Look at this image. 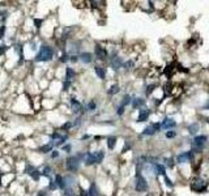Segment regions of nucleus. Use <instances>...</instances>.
<instances>
[{"mask_svg": "<svg viewBox=\"0 0 209 196\" xmlns=\"http://www.w3.org/2000/svg\"><path fill=\"white\" fill-rule=\"evenodd\" d=\"M193 150H189V152H183V153H181L178 157H177V162L178 164H184V162H188V161L192 160L193 157Z\"/></svg>", "mask_w": 209, "mask_h": 196, "instance_id": "6", "label": "nucleus"}, {"mask_svg": "<svg viewBox=\"0 0 209 196\" xmlns=\"http://www.w3.org/2000/svg\"><path fill=\"white\" fill-rule=\"evenodd\" d=\"M111 66H113L114 70H119V68L123 66V62H121L120 58H111Z\"/></svg>", "mask_w": 209, "mask_h": 196, "instance_id": "14", "label": "nucleus"}, {"mask_svg": "<svg viewBox=\"0 0 209 196\" xmlns=\"http://www.w3.org/2000/svg\"><path fill=\"white\" fill-rule=\"evenodd\" d=\"M177 136V132L175 131H169L166 134V137H169V139H171V137H175Z\"/></svg>", "mask_w": 209, "mask_h": 196, "instance_id": "32", "label": "nucleus"}, {"mask_svg": "<svg viewBox=\"0 0 209 196\" xmlns=\"http://www.w3.org/2000/svg\"><path fill=\"white\" fill-rule=\"evenodd\" d=\"M84 161L86 165H94L97 164L95 162V157H94V153H86L84 156Z\"/></svg>", "mask_w": 209, "mask_h": 196, "instance_id": "12", "label": "nucleus"}, {"mask_svg": "<svg viewBox=\"0 0 209 196\" xmlns=\"http://www.w3.org/2000/svg\"><path fill=\"white\" fill-rule=\"evenodd\" d=\"M95 56L98 58V59H101V60H103V59L107 58V51H106L102 46L97 45L95 46Z\"/></svg>", "mask_w": 209, "mask_h": 196, "instance_id": "9", "label": "nucleus"}, {"mask_svg": "<svg viewBox=\"0 0 209 196\" xmlns=\"http://www.w3.org/2000/svg\"><path fill=\"white\" fill-rule=\"evenodd\" d=\"M34 22H35L37 28H41V24H42V21H41V20H34Z\"/></svg>", "mask_w": 209, "mask_h": 196, "instance_id": "39", "label": "nucleus"}, {"mask_svg": "<svg viewBox=\"0 0 209 196\" xmlns=\"http://www.w3.org/2000/svg\"><path fill=\"white\" fill-rule=\"evenodd\" d=\"M54 56V50L50 46H42L39 52L37 54V62H48Z\"/></svg>", "mask_w": 209, "mask_h": 196, "instance_id": "1", "label": "nucleus"}, {"mask_svg": "<svg viewBox=\"0 0 209 196\" xmlns=\"http://www.w3.org/2000/svg\"><path fill=\"white\" fill-rule=\"evenodd\" d=\"M123 112H124V106H119L118 107V110H116V114H118V115H123Z\"/></svg>", "mask_w": 209, "mask_h": 196, "instance_id": "33", "label": "nucleus"}, {"mask_svg": "<svg viewBox=\"0 0 209 196\" xmlns=\"http://www.w3.org/2000/svg\"><path fill=\"white\" fill-rule=\"evenodd\" d=\"M80 59L85 63V64H89V63L93 62V55H91L90 52H82L80 55Z\"/></svg>", "mask_w": 209, "mask_h": 196, "instance_id": "11", "label": "nucleus"}, {"mask_svg": "<svg viewBox=\"0 0 209 196\" xmlns=\"http://www.w3.org/2000/svg\"><path fill=\"white\" fill-rule=\"evenodd\" d=\"M86 110L94 111V110H95V102H94V101H90L89 104H88V106H86Z\"/></svg>", "mask_w": 209, "mask_h": 196, "instance_id": "28", "label": "nucleus"}, {"mask_svg": "<svg viewBox=\"0 0 209 196\" xmlns=\"http://www.w3.org/2000/svg\"><path fill=\"white\" fill-rule=\"evenodd\" d=\"M165 180H166V184L169 186V187H174V184H173V182H171V180H170V179L167 178V176H165Z\"/></svg>", "mask_w": 209, "mask_h": 196, "instance_id": "34", "label": "nucleus"}, {"mask_svg": "<svg viewBox=\"0 0 209 196\" xmlns=\"http://www.w3.org/2000/svg\"><path fill=\"white\" fill-rule=\"evenodd\" d=\"M205 186H207V183L204 182L203 179H200V178H195V179H193L192 187H193V190H195V191H203L204 188H205Z\"/></svg>", "mask_w": 209, "mask_h": 196, "instance_id": "8", "label": "nucleus"}, {"mask_svg": "<svg viewBox=\"0 0 209 196\" xmlns=\"http://www.w3.org/2000/svg\"><path fill=\"white\" fill-rule=\"evenodd\" d=\"M30 175H32V178H33L34 180H39V176H41V174H39V171L34 170V171H33V173H30Z\"/></svg>", "mask_w": 209, "mask_h": 196, "instance_id": "29", "label": "nucleus"}, {"mask_svg": "<svg viewBox=\"0 0 209 196\" xmlns=\"http://www.w3.org/2000/svg\"><path fill=\"white\" fill-rule=\"evenodd\" d=\"M63 149H64L65 152H71V145H69V144H67V145L63 146Z\"/></svg>", "mask_w": 209, "mask_h": 196, "instance_id": "38", "label": "nucleus"}, {"mask_svg": "<svg viewBox=\"0 0 209 196\" xmlns=\"http://www.w3.org/2000/svg\"><path fill=\"white\" fill-rule=\"evenodd\" d=\"M158 131H161V124H159V123H154V124L148 126L147 128L143 131V135L144 136H152L154 134H157Z\"/></svg>", "mask_w": 209, "mask_h": 196, "instance_id": "5", "label": "nucleus"}, {"mask_svg": "<svg viewBox=\"0 0 209 196\" xmlns=\"http://www.w3.org/2000/svg\"><path fill=\"white\" fill-rule=\"evenodd\" d=\"M56 180H55V183H56V186L59 188H62V190H64L65 188V180H64V178H63L62 175H56V178H55Z\"/></svg>", "mask_w": 209, "mask_h": 196, "instance_id": "17", "label": "nucleus"}, {"mask_svg": "<svg viewBox=\"0 0 209 196\" xmlns=\"http://www.w3.org/2000/svg\"><path fill=\"white\" fill-rule=\"evenodd\" d=\"M149 110L148 109H141L139 112V116H137V122H147L148 118H149Z\"/></svg>", "mask_w": 209, "mask_h": 196, "instance_id": "10", "label": "nucleus"}, {"mask_svg": "<svg viewBox=\"0 0 209 196\" xmlns=\"http://www.w3.org/2000/svg\"><path fill=\"white\" fill-rule=\"evenodd\" d=\"M60 60H62V62H67V60H68V55H67V54H64V55L62 56Z\"/></svg>", "mask_w": 209, "mask_h": 196, "instance_id": "41", "label": "nucleus"}, {"mask_svg": "<svg viewBox=\"0 0 209 196\" xmlns=\"http://www.w3.org/2000/svg\"><path fill=\"white\" fill-rule=\"evenodd\" d=\"M115 144H116V137L110 136L109 139H107V148L109 149H114L115 148Z\"/></svg>", "mask_w": 209, "mask_h": 196, "instance_id": "22", "label": "nucleus"}, {"mask_svg": "<svg viewBox=\"0 0 209 196\" xmlns=\"http://www.w3.org/2000/svg\"><path fill=\"white\" fill-rule=\"evenodd\" d=\"M207 136H195V139H193L192 141V145H193V149H195L196 152H201L204 149V146L207 145Z\"/></svg>", "mask_w": 209, "mask_h": 196, "instance_id": "2", "label": "nucleus"}, {"mask_svg": "<svg viewBox=\"0 0 209 196\" xmlns=\"http://www.w3.org/2000/svg\"><path fill=\"white\" fill-rule=\"evenodd\" d=\"M94 157H95V162L97 164H101L103 161V157H105V152L103 150H98L94 153Z\"/></svg>", "mask_w": 209, "mask_h": 196, "instance_id": "20", "label": "nucleus"}, {"mask_svg": "<svg viewBox=\"0 0 209 196\" xmlns=\"http://www.w3.org/2000/svg\"><path fill=\"white\" fill-rule=\"evenodd\" d=\"M132 107L133 109H139V107H141L144 104H145V101L143 100V98H135V100H132Z\"/></svg>", "mask_w": 209, "mask_h": 196, "instance_id": "18", "label": "nucleus"}, {"mask_svg": "<svg viewBox=\"0 0 209 196\" xmlns=\"http://www.w3.org/2000/svg\"><path fill=\"white\" fill-rule=\"evenodd\" d=\"M69 127H71V123H67V124H64V126H63V130H68V128H69Z\"/></svg>", "mask_w": 209, "mask_h": 196, "instance_id": "45", "label": "nucleus"}, {"mask_svg": "<svg viewBox=\"0 0 209 196\" xmlns=\"http://www.w3.org/2000/svg\"><path fill=\"white\" fill-rule=\"evenodd\" d=\"M50 183H51V184H50V188H51V190H55V188L58 187L55 182H50Z\"/></svg>", "mask_w": 209, "mask_h": 196, "instance_id": "40", "label": "nucleus"}, {"mask_svg": "<svg viewBox=\"0 0 209 196\" xmlns=\"http://www.w3.org/2000/svg\"><path fill=\"white\" fill-rule=\"evenodd\" d=\"M123 67L125 68V70H131V67H133V62H125L124 64H123Z\"/></svg>", "mask_w": 209, "mask_h": 196, "instance_id": "30", "label": "nucleus"}, {"mask_svg": "<svg viewBox=\"0 0 209 196\" xmlns=\"http://www.w3.org/2000/svg\"><path fill=\"white\" fill-rule=\"evenodd\" d=\"M37 196H47V194L45 192V191H41V192H38Z\"/></svg>", "mask_w": 209, "mask_h": 196, "instance_id": "43", "label": "nucleus"}, {"mask_svg": "<svg viewBox=\"0 0 209 196\" xmlns=\"http://www.w3.org/2000/svg\"><path fill=\"white\" fill-rule=\"evenodd\" d=\"M58 156H59V152H58V150H54V152H52V158H56Z\"/></svg>", "mask_w": 209, "mask_h": 196, "instance_id": "42", "label": "nucleus"}, {"mask_svg": "<svg viewBox=\"0 0 209 196\" xmlns=\"http://www.w3.org/2000/svg\"><path fill=\"white\" fill-rule=\"evenodd\" d=\"M75 76H76L75 71L72 70V68H67V70H65V80H67V81H71Z\"/></svg>", "mask_w": 209, "mask_h": 196, "instance_id": "21", "label": "nucleus"}, {"mask_svg": "<svg viewBox=\"0 0 209 196\" xmlns=\"http://www.w3.org/2000/svg\"><path fill=\"white\" fill-rule=\"evenodd\" d=\"M80 157L81 156H79V157H69V158L67 160V162H65V166H67V169L69 170V171H77L79 170V168H80Z\"/></svg>", "mask_w": 209, "mask_h": 196, "instance_id": "4", "label": "nucleus"}, {"mask_svg": "<svg viewBox=\"0 0 209 196\" xmlns=\"http://www.w3.org/2000/svg\"><path fill=\"white\" fill-rule=\"evenodd\" d=\"M154 169H155V173L158 175L166 176V168H165L162 164H154Z\"/></svg>", "mask_w": 209, "mask_h": 196, "instance_id": "13", "label": "nucleus"}, {"mask_svg": "<svg viewBox=\"0 0 209 196\" xmlns=\"http://www.w3.org/2000/svg\"><path fill=\"white\" fill-rule=\"evenodd\" d=\"M135 188H136V191H139V192H144V191L148 190V182L141 174H137V176H136Z\"/></svg>", "mask_w": 209, "mask_h": 196, "instance_id": "3", "label": "nucleus"}, {"mask_svg": "<svg viewBox=\"0 0 209 196\" xmlns=\"http://www.w3.org/2000/svg\"><path fill=\"white\" fill-rule=\"evenodd\" d=\"M69 85H71V81H65L64 84H63V89H64V90H68Z\"/></svg>", "mask_w": 209, "mask_h": 196, "instance_id": "35", "label": "nucleus"}, {"mask_svg": "<svg viewBox=\"0 0 209 196\" xmlns=\"http://www.w3.org/2000/svg\"><path fill=\"white\" fill-rule=\"evenodd\" d=\"M163 166H165V168H169V169H173L174 168L173 160L171 158H165L163 160Z\"/></svg>", "mask_w": 209, "mask_h": 196, "instance_id": "25", "label": "nucleus"}, {"mask_svg": "<svg viewBox=\"0 0 209 196\" xmlns=\"http://www.w3.org/2000/svg\"><path fill=\"white\" fill-rule=\"evenodd\" d=\"M50 171H51V168H50V166H46V168H43L42 174H43V175H46V176H48V174H50Z\"/></svg>", "mask_w": 209, "mask_h": 196, "instance_id": "31", "label": "nucleus"}, {"mask_svg": "<svg viewBox=\"0 0 209 196\" xmlns=\"http://www.w3.org/2000/svg\"><path fill=\"white\" fill-rule=\"evenodd\" d=\"M131 102H132V100H131V97H129L128 94H125V96H124V98H123V101H121V104H120V105L125 107L127 105H129Z\"/></svg>", "mask_w": 209, "mask_h": 196, "instance_id": "26", "label": "nucleus"}, {"mask_svg": "<svg viewBox=\"0 0 209 196\" xmlns=\"http://www.w3.org/2000/svg\"><path fill=\"white\" fill-rule=\"evenodd\" d=\"M39 150L42 152V153H48V152L52 150V144H47V145H45V146H42Z\"/></svg>", "mask_w": 209, "mask_h": 196, "instance_id": "27", "label": "nucleus"}, {"mask_svg": "<svg viewBox=\"0 0 209 196\" xmlns=\"http://www.w3.org/2000/svg\"><path fill=\"white\" fill-rule=\"evenodd\" d=\"M94 71H95V75L98 76L99 78H102V80H103V78L106 77V71H105V68H103V67L97 66V67L94 68Z\"/></svg>", "mask_w": 209, "mask_h": 196, "instance_id": "16", "label": "nucleus"}, {"mask_svg": "<svg viewBox=\"0 0 209 196\" xmlns=\"http://www.w3.org/2000/svg\"><path fill=\"white\" fill-rule=\"evenodd\" d=\"M71 60H72V62H77V60H79V56H76V55H73V56H72V58H71Z\"/></svg>", "mask_w": 209, "mask_h": 196, "instance_id": "44", "label": "nucleus"}, {"mask_svg": "<svg viewBox=\"0 0 209 196\" xmlns=\"http://www.w3.org/2000/svg\"><path fill=\"white\" fill-rule=\"evenodd\" d=\"M177 127V122L173 120L171 118H165L163 122L161 123V130H165V131H169V130H173Z\"/></svg>", "mask_w": 209, "mask_h": 196, "instance_id": "7", "label": "nucleus"}, {"mask_svg": "<svg viewBox=\"0 0 209 196\" xmlns=\"http://www.w3.org/2000/svg\"><path fill=\"white\" fill-rule=\"evenodd\" d=\"M88 196H99V191H98V188H97L95 183L90 184L89 191H88Z\"/></svg>", "mask_w": 209, "mask_h": 196, "instance_id": "15", "label": "nucleus"}, {"mask_svg": "<svg viewBox=\"0 0 209 196\" xmlns=\"http://www.w3.org/2000/svg\"><path fill=\"white\" fill-rule=\"evenodd\" d=\"M7 51V46H0V55H3Z\"/></svg>", "mask_w": 209, "mask_h": 196, "instance_id": "37", "label": "nucleus"}, {"mask_svg": "<svg viewBox=\"0 0 209 196\" xmlns=\"http://www.w3.org/2000/svg\"><path fill=\"white\" fill-rule=\"evenodd\" d=\"M71 106H72V110H73L75 112H77V111H80L81 110V104L79 101H76L75 98H72V101H71Z\"/></svg>", "mask_w": 209, "mask_h": 196, "instance_id": "19", "label": "nucleus"}, {"mask_svg": "<svg viewBox=\"0 0 209 196\" xmlns=\"http://www.w3.org/2000/svg\"><path fill=\"white\" fill-rule=\"evenodd\" d=\"M4 33H6V26L2 25V29H0V38L4 37Z\"/></svg>", "mask_w": 209, "mask_h": 196, "instance_id": "36", "label": "nucleus"}, {"mask_svg": "<svg viewBox=\"0 0 209 196\" xmlns=\"http://www.w3.org/2000/svg\"><path fill=\"white\" fill-rule=\"evenodd\" d=\"M199 128H200V126H199V123H192L191 126L188 127V131H189V134H192V135H195L196 132L199 131Z\"/></svg>", "mask_w": 209, "mask_h": 196, "instance_id": "23", "label": "nucleus"}, {"mask_svg": "<svg viewBox=\"0 0 209 196\" xmlns=\"http://www.w3.org/2000/svg\"><path fill=\"white\" fill-rule=\"evenodd\" d=\"M118 92H119V85H118V84H115V85H113V86L110 88L107 93H109L110 96H114V94H116Z\"/></svg>", "mask_w": 209, "mask_h": 196, "instance_id": "24", "label": "nucleus"}]
</instances>
